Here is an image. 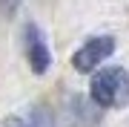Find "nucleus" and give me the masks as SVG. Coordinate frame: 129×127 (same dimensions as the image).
I'll list each match as a JSON object with an SVG mask.
<instances>
[{"mask_svg": "<svg viewBox=\"0 0 129 127\" xmlns=\"http://www.w3.org/2000/svg\"><path fill=\"white\" fill-rule=\"evenodd\" d=\"M115 52V38H109V35H101V38H92L86 41L83 46L72 55V66L78 72H92L101 61H106V58Z\"/></svg>", "mask_w": 129, "mask_h": 127, "instance_id": "nucleus-2", "label": "nucleus"}, {"mask_svg": "<svg viewBox=\"0 0 129 127\" xmlns=\"http://www.w3.org/2000/svg\"><path fill=\"white\" fill-rule=\"evenodd\" d=\"M92 101L98 107H126L129 104V72L106 66L92 78Z\"/></svg>", "mask_w": 129, "mask_h": 127, "instance_id": "nucleus-1", "label": "nucleus"}, {"mask_svg": "<svg viewBox=\"0 0 129 127\" xmlns=\"http://www.w3.org/2000/svg\"><path fill=\"white\" fill-rule=\"evenodd\" d=\"M26 58H29V66H32L37 75H43L49 69V64H52L49 46H46V41H43V35H40L37 26H26Z\"/></svg>", "mask_w": 129, "mask_h": 127, "instance_id": "nucleus-3", "label": "nucleus"}, {"mask_svg": "<svg viewBox=\"0 0 129 127\" xmlns=\"http://www.w3.org/2000/svg\"><path fill=\"white\" fill-rule=\"evenodd\" d=\"M6 127H55V118H52L43 107H35L29 116H12V118H6Z\"/></svg>", "mask_w": 129, "mask_h": 127, "instance_id": "nucleus-4", "label": "nucleus"}, {"mask_svg": "<svg viewBox=\"0 0 129 127\" xmlns=\"http://www.w3.org/2000/svg\"><path fill=\"white\" fill-rule=\"evenodd\" d=\"M17 6H20V0H0V14L3 17H12L17 12Z\"/></svg>", "mask_w": 129, "mask_h": 127, "instance_id": "nucleus-5", "label": "nucleus"}]
</instances>
